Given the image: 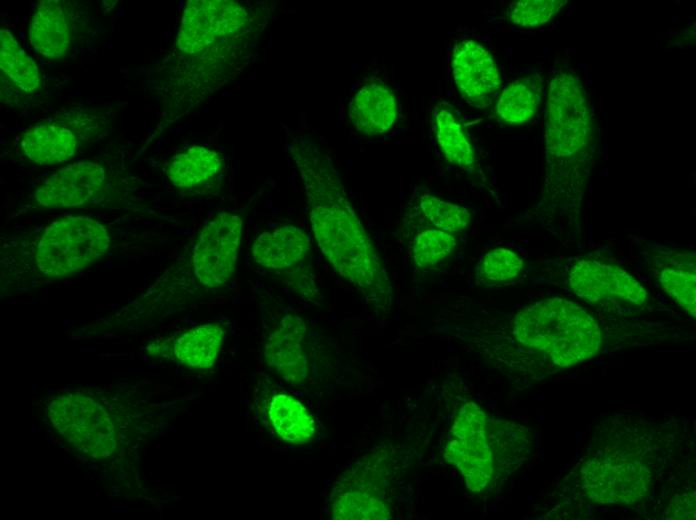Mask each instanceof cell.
<instances>
[{
	"instance_id": "6da1fadb",
	"label": "cell",
	"mask_w": 696,
	"mask_h": 520,
	"mask_svg": "<svg viewBox=\"0 0 696 520\" xmlns=\"http://www.w3.org/2000/svg\"><path fill=\"white\" fill-rule=\"evenodd\" d=\"M486 364L527 386L594 358L680 338L684 330L650 318L602 315L552 295L510 312L479 309L450 330Z\"/></svg>"
},
{
	"instance_id": "7a4b0ae2",
	"label": "cell",
	"mask_w": 696,
	"mask_h": 520,
	"mask_svg": "<svg viewBox=\"0 0 696 520\" xmlns=\"http://www.w3.org/2000/svg\"><path fill=\"white\" fill-rule=\"evenodd\" d=\"M681 419H646L613 414L593 428L588 444L553 492V518L608 507H644L664 502V518L695 516L694 484L681 485L692 450Z\"/></svg>"
},
{
	"instance_id": "3957f363",
	"label": "cell",
	"mask_w": 696,
	"mask_h": 520,
	"mask_svg": "<svg viewBox=\"0 0 696 520\" xmlns=\"http://www.w3.org/2000/svg\"><path fill=\"white\" fill-rule=\"evenodd\" d=\"M48 435L91 469L117 496L142 497L143 448L163 420L141 388H71L47 397Z\"/></svg>"
},
{
	"instance_id": "277c9868",
	"label": "cell",
	"mask_w": 696,
	"mask_h": 520,
	"mask_svg": "<svg viewBox=\"0 0 696 520\" xmlns=\"http://www.w3.org/2000/svg\"><path fill=\"white\" fill-rule=\"evenodd\" d=\"M285 131L286 150L303 185L320 253L361 293L376 315H387L394 300L389 274L352 207L332 158L309 135Z\"/></svg>"
},
{
	"instance_id": "5b68a950",
	"label": "cell",
	"mask_w": 696,
	"mask_h": 520,
	"mask_svg": "<svg viewBox=\"0 0 696 520\" xmlns=\"http://www.w3.org/2000/svg\"><path fill=\"white\" fill-rule=\"evenodd\" d=\"M593 107L576 73L553 70L544 109V177L531 211L543 229L564 244L581 238V209L597 149Z\"/></svg>"
},
{
	"instance_id": "8992f818",
	"label": "cell",
	"mask_w": 696,
	"mask_h": 520,
	"mask_svg": "<svg viewBox=\"0 0 696 520\" xmlns=\"http://www.w3.org/2000/svg\"><path fill=\"white\" fill-rule=\"evenodd\" d=\"M534 444L526 426L489 416L476 402L467 401L449 431L444 457L460 471L467 489L480 493L517 470Z\"/></svg>"
},
{
	"instance_id": "52a82bcc",
	"label": "cell",
	"mask_w": 696,
	"mask_h": 520,
	"mask_svg": "<svg viewBox=\"0 0 696 520\" xmlns=\"http://www.w3.org/2000/svg\"><path fill=\"white\" fill-rule=\"evenodd\" d=\"M544 279L598 313L615 318H650L668 311L627 269L596 253L544 263Z\"/></svg>"
},
{
	"instance_id": "ba28073f",
	"label": "cell",
	"mask_w": 696,
	"mask_h": 520,
	"mask_svg": "<svg viewBox=\"0 0 696 520\" xmlns=\"http://www.w3.org/2000/svg\"><path fill=\"white\" fill-rule=\"evenodd\" d=\"M25 246L28 264L36 275L58 279L99 261L110 249L111 235L91 217L68 216L46 226Z\"/></svg>"
},
{
	"instance_id": "9c48e42d",
	"label": "cell",
	"mask_w": 696,
	"mask_h": 520,
	"mask_svg": "<svg viewBox=\"0 0 696 520\" xmlns=\"http://www.w3.org/2000/svg\"><path fill=\"white\" fill-rule=\"evenodd\" d=\"M391 451L376 448L345 470L335 482L326 509L332 519H389L398 484Z\"/></svg>"
},
{
	"instance_id": "30bf717a",
	"label": "cell",
	"mask_w": 696,
	"mask_h": 520,
	"mask_svg": "<svg viewBox=\"0 0 696 520\" xmlns=\"http://www.w3.org/2000/svg\"><path fill=\"white\" fill-rule=\"evenodd\" d=\"M311 243L297 226L284 225L260 233L253 241L251 256L260 267L283 276L305 301L320 305L321 294L309 264Z\"/></svg>"
},
{
	"instance_id": "8fae6325",
	"label": "cell",
	"mask_w": 696,
	"mask_h": 520,
	"mask_svg": "<svg viewBox=\"0 0 696 520\" xmlns=\"http://www.w3.org/2000/svg\"><path fill=\"white\" fill-rule=\"evenodd\" d=\"M242 229V218L229 212L217 214L201 229L189 262L199 289H219L234 275Z\"/></svg>"
},
{
	"instance_id": "7c38bea8",
	"label": "cell",
	"mask_w": 696,
	"mask_h": 520,
	"mask_svg": "<svg viewBox=\"0 0 696 520\" xmlns=\"http://www.w3.org/2000/svg\"><path fill=\"white\" fill-rule=\"evenodd\" d=\"M634 242L651 276L660 289L691 318L696 316V255L636 237Z\"/></svg>"
},
{
	"instance_id": "4fadbf2b",
	"label": "cell",
	"mask_w": 696,
	"mask_h": 520,
	"mask_svg": "<svg viewBox=\"0 0 696 520\" xmlns=\"http://www.w3.org/2000/svg\"><path fill=\"white\" fill-rule=\"evenodd\" d=\"M307 325L293 312L280 314L266 334L263 356L268 370L287 385L302 388L309 376Z\"/></svg>"
},
{
	"instance_id": "5bb4252c",
	"label": "cell",
	"mask_w": 696,
	"mask_h": 520,
	"mask_svg": "<svg viewBox=\"0 0 696 520\" xmlns=\"http://www.w3.org/2000/svg\"><path fill=\"white\" fill-rule=\"evenodd\" d=\"M255 398L256 418L272 436L294 446L315 438L316 420L294 395L263 383V388H256Z\"/></svg>"
},
{
	"instance_id": "9a60e30c",
	"label": "cell",
	"mask_w": 696,
	"mask_h": 520,
	"mask_svg": "<svg viewBox=\"0 0 696 520\" xmlns=\"http://www.w3.org/2000/svg\"><path fill=\"white\" fill-rule=\"evenodd\" d=\"M451 73L461 97L479 109L491 105L502 88L500 72L492 54L472 39L454 46Z\"/></svg>"
},
{
	"instance_id": "2e32d148",
	"label": "cell",
	"mask_w": 696,
	"mask_h": 520,
	"mask_svg": "<svg viewBox=\"0 0 696 520\" xmlns=\"http://www.w3.org/2000/svg\"><path fill=\"white\" fill-rule=\"evenodd\" d=\"M227 328L222 322L193 326L163 341L147 346L148 354L195 371L211 369L217 362Z\"/></svg>"
},
{
	"instance_id": "e0dca14e",
	"label": "cell",
	"mask_w": 696,
	"mask_h": 520,
	"mask_svg": "<svg viewBox=\"0 0 696 520\" xmlns=\"http://www.w3.org/2000/svg\"><path fill=\"white\" fill-rule=\"evenodd\" d=\"M104 167L79 161L51 174L35 191L34 199L45 208H73L89 203L106 182Z\"/></svg>"
},
{
	"instance_id": "ac0fdd59",
	"label": "cell",
	"mask_w": 696,
	"mask_h": 520,
	"mask_svg": "<svg viewBox=\"0 0 696 520\" xmlns=\"http://www.w3.org/2000/svg\"><path fill=\"white\" fill-rule=\"evenodd\" d=\"M398 116L397 99L390 87L379 79L364 83L349 102L352 127L364 136L388 132Z\"/></svg>"
},
{
	"instance_id": "d6986e66",
	"label": "cell",
	"mask_w": 696,
	"mask_h": 520,
	"mask_svg": "<svg viewBox=\"0 0 696 520\" xmlns=\"http://www.w3.org/2000/svg\"><path fill=\"white\" fill-rule=\"evenodd\" d=\"M431 123L435 140L446 161L471 175L484 178L464 124L455 108L447 101L438 102L433 107Z\"/></svg>"
},
{
	"instance_id": "ffe728a7",
	"label": "cell",
	"mask_w": 696,
	"mask_h": 520,
	"mask_svg": "<svg viewBox=\"0 0 696 520\" xmlns=\"http://www.w3.org/2000/svg\"><path fill=\"white\" fill-rule=\"evenodd\" d=\"M72 38L68 17L59 1L42 0L37 5L29 27L30 44L47 58H61Z\"/></svg>"
},
{
	"instance_id": "44dd1931",
	"label": "cell",
	"mask_w": 696,
	"mask_h": 520,
	"mask_svg": "<svg viewBox=\"0 0 696 520\" xmlns=\"http://www.w3.org/2000/svg\"><path fill=\"white\" fill-rule=\"evenodd\" d=\"M404 233L413 266L421 272L441 267L455 252V234L439 230L411 218H404Z\"/></svg>"
},
{
	"instance_id": "7402d4cb",
	"label": "cell",
	"mask_w": 696,
	"mask_h": 520,
	"mask_svg": "<svg viewBox=\"0 0 696 520\" xmlns=\"http://www.w3.org/2000/svg\"><path fill=\"white\" fill-rule=\"evenodd\" d=\"M405 217L455 235L464 232L471 221V214L465 207L440 199L420 186L411 192Z\"/></svg>"
},
{
	"instance_id": "603a6c76",
	"label": "cell",
	"mask_w": 696,
	"mask_h": 520,
	"mask_svg": "<svg viewBox=\"0 0 696 520\" xmlns=\"http://www.w3.org/2000/svg\"><path fill=\"white\" fill-rule=\"evenodd\" d=\"M21 149L28 159L40 165L64 163L75 154L77 139L64 126L39 124L23 134Z\"/></svg>"
},
{
	"instance_id": "cb8c5ba5",
	"label": "cell",
	"mask_w": 696,
	"mask_h": 520,
	"mask_svg": "<svg viewBox=\"0 0 696 520\" xmlns=\"http://www.w3.org/2000/svg\"><path fill=\"white\" fill-rule=\"evenodd\" d=\"M223 166L215 150L192 146L177 153L169 162L166 174L177 188H193L214 178Z\"/></svg>"
},
{
	"instance_id": "d4e9b609",
	"label": "cell",
	"mask_w": 696,
	"mask_h": 520,
	"mask_svg": "<svg viewBox=\"0 0 696 520\" xmlns=\"http://www.w3.org/2000/svg\"><path fill=\"white\" fill-rule=\"evenodd\" d=\"M544 80L539 73L518 78L501 92L496 116L509 124L528 122L537 112L542 99Z\"/></svg>"
},
{
	"instance_id": "484cf974",
	"label": "cell",
	"mask_w": 696,
	"mask_h": 520,
	"mask_svg": "<svg viewBox=\"0 0 696 520\" xmlns=\"http://www.w3.org/2000/svg\"><path fill=\"white\" fill-rule=\"evenodd\" d=\"M525 259L515 251L497 247L483 254L474 269V283L483 289L515 284L525 275Z\"/></svg>"
},
{
	"instance_id": "4316f807",
	"label": "cell",
	"mask_w": 696,
	"mask_h": 520,
	"mask_svg": "<svg viewBox=\"0 0 696 520\" xmlns=\"http://www.w3.org/2000/svg\"><path fill=\"white\" fill-rule=\"evenodd\" d=\"M0 67L12 83L24 92H33L40 86L36 63L24 52L8 29L0 31Z\"/></svg>"
},
{
	"instance_id": "83f0119b",
	"label": "cell",
	"mask_w": 696,
	"mask_h": 520,
	"mask_svg": "<svg viewBox=\"0 0 696 520\" xmlns=\"http://www.w3.org/2000/svg\"><path fill=\"white\" fill-rule=\"evenodd\" d=\"M567 0H518L510 4L508 19L520 27H538L550 21Z\"/></svg>"
}]
</instances>
